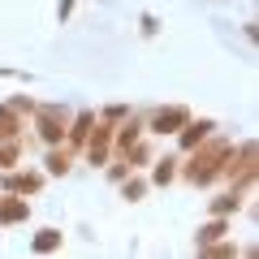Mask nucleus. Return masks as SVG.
Segmentation results:
<instances>
[{"label": "nucleus", "mask_w": 259, "mask_h": 259, "mask_svg": "<svg viewBox=\"0 0 259 259\" xmlns=\"http://www.w3.org/2000/svg\"><path fill=\"white\" fill-rule=\"evenodd\" d=\"M207 130H212V125H207V121H203V125H194L190 134H186V143H199V139H203V134H207Z\"/></svg>", "instance_id": "20e7f679"}, {"label": "nucleus", "mask_w": 259, "mask_h": 259, "mask_svg": "<svg viewBox=\"0 0 259 259\" xmlns=\"http://www.w3.org/2000/svg\"><path fill=\"white\" fill-rule=\"evenodd\" d=\"M56 242H61V233H52V229H44V233H39V238H35V250H52Z\"/></svg>", "instance_id": "7ed1b4c3"}, {"label": "nucleus", "mask_w": 259, "mask_h": 259, "mask_svg": "<svg viewBox=\"0 0 259 259\" xmlns=\"http://www.w3.org/2000/svg\"><path fill=\"white\" fill-rule=\"evenodd\" d=\"M22 216H26V203H18V199L0 203V221H22Z\"/></svg>", "instance_id": "f03ea898"}, {"label": "nucleus", "mask_w": 259, "mask_h": 259, "mask_svg": "<svg viewBox=\"0 0 259 259\" xmlns=\"http://www.w3.org/2000/svg\"><path fill=\"white\" fill-rule=\"evenodd\" d=\"M182 121H186L182 108H168V112H160V117H156V130H173V125H182Z\"/></svg>", "instance_id": "f257e3e1"}]
</instances>
